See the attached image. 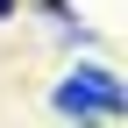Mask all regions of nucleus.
Wrapping results in <instances>:
<instances>
[{"label":"nucleus","mask_w":128,"mask_h":128,"mask_svg":"<svg viewBox=\"0 0 128 128\" xmlns=\"http://www.w3.org/2000/svg\"><path fill=\"white\" fill-rule=\"evenodd\" d=\"M7 14H14V0H0V22H7Z\"/></svg>","instance_id":"f03ea898"},{"label":"nucleus","mask_w":128,"mask_h":128,"mask_svg":"<svg viewBox=\"0 0 128 128\" xmlns=\"http://www.w3.org/2000/svg\"><path fill=\"white\" fill-rule=\"evenodd\" d=\"M57 114H78V121H121L128 114V92H121V78L114 71H71L57 86Z\"/></svg>","instance_id":"f257e3e1"}]
</instances>
